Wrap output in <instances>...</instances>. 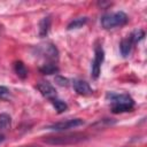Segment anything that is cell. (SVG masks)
<instances>
[{
  "mask_svg": "<svg viewBox=\"0 0 147 147\" xmlns=\"http://www.w3.org/2000/svg\"><path fill=\"white\" fill-rule=\"evenodd\" d=\"M40 72L44 74V75H54V74H57L59 72V68L56 64L54 63H47V64H44L42 67H40Z\"/></svg>",
  "mask_w": 147,
  "mask_h": 147,
  "instance_id": "cell-12",
  "label": "cell"
},
{
  "mask_svg": "<svg viewBox=\"0 0 147 147\" xmlns=\"http://www.w3.org/2000/svg\"><path fill=\"white\" fill-rule=\"evenodd\" d=\"M144 37H145V32H144L141 29L134 30V31L129 36V38L131 39V41L133 42V45H134V44H137V42H139Z\"/></svg>",
  "mask_w": 147,
  "mask_h": 147,
  "instance_id": "cell-16",
  "label": "cell"
},
{
  "mask_svg": "<svg viewBox=\"0 0 147 147\" xmlns=\"http://www.w3.org/2000/svg\"><path fill=\"white\" fill-rule=\"evenodd\" d=\"M129 21L127 15L124 11H116L111 14H106L101 17V25L103 29H114L116 26H122Z\"/></svg>",
  "mask_w": 147,
  "mask_h": 147,
  "instance_id": "cell-3",
  "label": "cell"
},
{
  "mask_svg": "<svg viewBox=\"0 0 147 147\" xmlns=\"http://www.w3.org/2000/svg\"><path fill=\"white\" fill-rule=\"evenodd\" d=\"M37 88L41 93V95L45 96V98H47L48 100L52 101V100L56 99V90H55V87L51 83L45 82V80L39 82L37 84Z\"/></svg>",
  "mask_w": 147,
  "mask_h": 147,
  "instance_id": "cell-6",
  "label": "cell"
},
{
  "mask_svg": "<svg viewBox=\"0 0 147 147\" xmlns=\"http://www.w3.org/2000/svg\"><path fill=\"white\" fill-rule=\"evenodd\" d=\"M52 103H53L55 110H56L59 114H62V113H64V111L68 109V105H67L64 101H62V100H60V99H57V98L54 99V100H52Z\"/></svg>",
  "mask_w": 147,
  "mask_h": 147,
  "instance_id": "cell-14",
  "label": "cell"
},
{
  "mask_svg": "<svg viewBox=\"0 0 147 147\" xmlns=\"http://www.w3.org/2000/svg\"><path fill=\"white\" fill-rule=\"evenodd\" d=\"M3 140H5V136H3V134H1V133H0V144H1V142H2V141H3Z\"/></svg>",
  "mask_w": 147,
  "mask_h": 147,
  "instance_id": "cell-20",
  "label": "cell"
},
{
  "mask_svg": "<svg viewBox=\"0 0 147 147\" xmlns=\"http://www.w3.org/2000/svg\"><path fill=\"white\" fill-rule=\"evenodd\" d=\"M55 82H56V84H59L61 86H68V84H69V80L67 78L62 77V76H56L55 77Z\"/></svg>",
  "mask_w": 147,
  "mask_h": 147,
  "instance_id": "cell-17",
  "label": "cell"
},
{
  "mask_svg": "<svg viewBox=\"0 0 147 147\" xmlns=\"http://www.w3.org/2000/svg\"><path fill=\"white\" fill-rule=\"evenodd\" d=\"M132 46H133V42L131 41V39H130L129 37L125 38V39H123V40L121 41V44H119L121 54H122L123 56H127V55L130 54V52H131Z\"/></svg>",
  "mask_w": 147,
  "mask_h": 147,
  "instance_id": "cell-10",
  "label": "cell"
},
{
  "mask_svg": "<svg viewBox=\"0 0 147 147\" xmlns=\"http://www.w3.org/2000/svg\"><path fill=\"white\" fill-rule=\"evenodd\" d=\"M11 124V118L8 114H0V130H7L8 127H10Z\"/></svg>",
  "mask_w": 147,
  "mask_h": 147,
  "instance_id": "cell-15",
  "label": "cell"
},
{
  "mask_svg": "<svg viewBox=\"0 0 147 147\" xmlns=\"http://www.w3.org/2000/svg\"><path fill=\"white\" fill-rule=\"evenodd\" d=\"M83 124H84V121L82 118H74V119H68V121H64V122H59V123L52 124L47 129L53 130V131H65V130H69V129L80 126Z\"/></svg>",
  "mask_w": 147,
  "mask_h": 147,
  "instance_id": "cell-5",
  "label": "cell"
},
{
  "mask_svg": "<svg viewBox=\"0 0 147 147\" xmlns=\"http://www.w3.org/2000/svg\"><path fill=\"white\" fill-rule=\"evenodd\" d=\"M74 88L76 91L77 94L79 95H91L93 93V90L91 88V86L88 85L87 82L85 80H82V79H76L74 80Z\"/></svg>",
  "mask_w": 147,
  "mask_h": 147,
  "instance_id": "cell-7",
  "label": "cell"
},
{
  "mask_svg": "<svg viewBox=\"0 0 147 147\" xmlns=\"http://www.w3.org/2000/svg\"><path fill=\"white\" fill-rule=\"evenodd\" d=\"M14 70L16 72V75L21 78V79H25L28 77V69L25 68L24 63L22 61H16L14 64Z\"/></svg>",
  "mask_w": 147,
  "mask_h": 147,
  "instance_id": "cell-11",
  "label": "cell"
},
{
  "mask_svg": "<svg viewBox=\"0 0 147 147\" xmlns=\"http://www.w3.org/2000/svg\"><path fill=\"white\" fill-rule=\"evenodd\" d=\"M103 60H105V52L100 45H96L95 51H94V60L92 62V77L94 79H96L100 75L101 64H102Z\"/></svg>",
  "mask_w": 147,
  "mask_h": 147,
  "instance_id": "cell-4",
  "label": "cell"
},
{
  "mask_svg": "<svg viewBox=\"0 0 147 147\" xmlns=\"http://www.w3.org/2000/svg\"><path fill=\"white\" fill-rule=\"evenodd\" d=\"M8 93H9V91H8L7 87H5V86H0V98H3V96L7 95Z\"/></svg>",
  "mask_w": 147,
  "mask_h": 147,
  "instance_id": "cell-18",
  "label": "cell"
},
{
  "mask_svg": "<svg viewBox=\"0 0 147 147\" xmlns=\"http://www.w3.org/2000/svg\"><path fill=\"white\" fill-rule=\"evenodd\" d=\"M87 22V17H77L74 18L69 24H68V30H72V29H79L82 28L84 24H86Z\"/></svg>",
  "mask_w": 147,
  "mask_h": 147,
  "instance_id": "cell-13",
  "label": "cell"
},
{
  "mask_svg": "<svg viewBox=\"0 0 147 147\" xmlns=\"http://www.w3.org/2000/svg\"><path fill=\"white\" fill-rule=\"evenodd\" d=\"M49 28H51V17H44L40 22H39V36L41 38L46 37L49 32Z\"/></svg>",
  "mask_w": 147,
  "mask_h": 147,
  "instance_id": "cell-9",
  "label": "cell"
},
{
  "mask_svg": "<svg viewBox=\"0 0 147 147\" xmlns=\"http://www.w3.org/2000/svg\"><path fill=\"white\" fill-rule=\"evenodd\" d=\"M21 147H41L39 145H25V146H21Z\"/></svg>",
  "mask_w": 147,
  "mask_h": 147,
  "instance_id": "cell-19",
  "label": "cell"
},
{
  "mask_svg": "<svg viewBox=\"0 0 147 147\" xmlns=\"http://www.w3.org/2000/svg\"><path fill=\"white\" fill-rule=\"evenodd\" d=\"M87 139V134L75 132V133H67V134H60V136H51L46 137L44 140L48 145H55V146H68V145H75L78 142H82Z\"/></svg>",
  "mask_w": 147,
  "mask_h": 147,
  "instance_id": "cell-2",
  "label": "cell"
},
{
  "mask_svg": "<svg viewBox=\"0 0 147 147\" xmlns=\"http://www.w3.org/2000/svg\"><path fill=\"white\" fill-rule=\"evenodd\" d=\"M41 53H42V55H45V57H47L48 60H52V61L57 60V57H59L57 48L52 44L44 45L41 47Z\"/></svg>",
  "mask_w": 147,
  "mask_h": 147,
  "instance_id": "cell-8",
  "label": "cell"
},
{
  "mask_svg": "<svg viewBox=\"0 0 147 147\" xmlns=\"http://www.w3.org/2000/svg\"><path fill=\"white\" fill-rule=\"evenodd\" d=\"M107 98L110 99L111 111L114 114L131 111L134 107V101L129 94H114L108 93Z\"/></svg>",
  "mask_w": 147,
  "mask_h": 147,
  "instance_id": "cell-1",
  "label": "cell"
}]
</instances>
